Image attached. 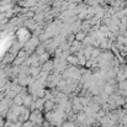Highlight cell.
<instances>
[{
	"instance_id": "6da1fadb",
	"label": "cell",
	"mask_w": 127,
	"mask_h": 127,
	"mask_svg": "<svg viewBox=\"0 0 127 127\" xmlns=\"http://www.w3.org/2000/svg\"><path fill=\"white\" fill-rule=\"evenodd\" d=\"M79 40H85V33L84 31H79V33H77V41H79Z\"/></svg>"
}]
</instances>
